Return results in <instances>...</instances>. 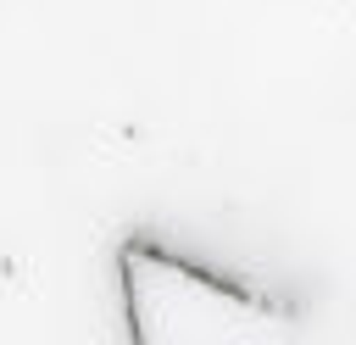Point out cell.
<instances>
[{
    "label": "cell",
    "instance_id": "1",
    "mask_svg": "<svg viewBox=\"0 0 356 345\" xmlns=\"http://www.w3.org/2000/svg\"><path fill=\"white\" fill-rule=\"evenodd\" d=\"M117 284L128 345H289L300 334V306L211 273L150 234L117 245Z\"/></svg>",
    "mask_w": 356,
    "mask_h": 345
}]
</instances>
